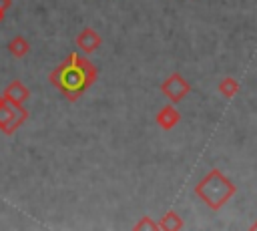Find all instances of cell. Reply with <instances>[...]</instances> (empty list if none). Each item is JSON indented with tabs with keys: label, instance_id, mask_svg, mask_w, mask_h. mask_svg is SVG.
Here are the masks:
<instances>
[{
	"label": "cell",
	"instance_id": "6da1fadb",
	"mask_svg": "<svg viewBox=\"0 0 257 231\" xmlns=\"http://www.w3.org/2000/svg\"><path fill=\"white\" fill-rule=\"evenodd\" d=\"M96 76H98V70L88 58L76 52H70L68 58L50 72L48 80L54 88H58L60 94H64V98L74 102L96 80Z\"/></svg>",
	"mask_w": 257,
	"mask_h": 231
},
{
	"label": "cell",
	"instance_id": "7a4b0ae2",
	"mask_svg": "<svg viewBox=\"0 0 257 231\" xmlns=\"http://www.w3.org/2000/svg\"><path fill=\"white\" fill-rule=\"evenodd\" d=\"M235 193H237V185L221 169H211L195 185V195L211 211H219L221 207H225V203H229Z\"/></svg>",
	"mask_w": 257,
	"mask_h": 231
},
{
	"label": "cell",
	"instance_id": "3957f363",
	"mask_svg": "<svg viewBox=\"0 0 257 231\" xmlns=\"http://www.w3.org/2000/svg\"><path fill=\"white\" fill-rule=\"evenodd\" d=\"M28 119V110L22 104H14L6 98H0V131L4 135L16 133V129Z\"/></svg>",
	"mask_w": 257,
	"mask_h": 231
},
{
	"label": "cell",
	"instance_id": "277c9868",
	"mask_svg": "<svg viewBox=\"0 0 257 231\" xmlns=\"http://www.w3.org/2000/svg\"><path fill=\"white\" fill-rule=\"evenodd\" d=\"M161 92L171 100V102H181L189 92H191V84L185 80V76L181 72H171L163 82H161Z\"/></svg>",
	"mask_w": 257,
	"mask_h": 231
},
{
	"label": "cell",
	"instance_id": "5b68a950",
	"mask_svg": "<svg viewBox=\"0 0 257 231\" xmlns=\"http://www.w3.org/2000/svg\"><path fill=\"white\" fill-rule=\"evenodd\" d=\"M100 44H102V36H100L94 28H90V26L82 28V30L78 32V36H76V46H78L82 52H86V54H92Z\"/></svg>",
	"mask_w": 257,
	"mask_h": 231
},
{
	"label": "cell",
	"instance_id": "8992f818",
	"mask_svg": "<svg viewBox=\"0 0 257 231\" xmlns=\"http://www.w3.org/2000/svg\"><path fill=\"white\" fill-rule=\"evenodd\" d=\"M155 121H157V125H159L163 131H171V129H175V127L179 125V121H181V112L177 110L175 102H171V104H165V106L157 112Z\"/></svg>",
	"mask_w": 257,
	"mask_h": 231
},
{
	"label": "cell",
	"instance_id": "52a82bcc",
	"mask_svg": "<svg viewBox=\"0 0 257 231\" xmlns=\"http://www.w3.org/2000/svg\"><path fill=\"white\" fill-rule=\"evenodd\" d=\"M28 96H30V88L20 80H12L2 92V98L10 100L14 104H24L28 100Z\"/></svg>",
	"mask_w": 257,
	"mask_h": 231
},
{
	"label": "cell",
	"instance_id": "ba28073f",
	"mask_svg": "<svg viewBox=\"0 0 257 231\" xmlns=\"http://www.w3.org/2000/svg\"><path fill=\"white\" fill-rule=\"evenodd\" d=\"M185 227V223H183V219H181V215L177 213V211H167L163 217H161V221H159V229H163V231H179V229H183Z\"/></svg>",
	"mask_w": 257,
	"mask_h": 231
},
{
	"label": "cell",
	"instance_id": "9c48e42d",
	"mask_svg": "<svg viewBox=\"0 0 257 231\" xmlns=\"http://www.w3.org/2000/svg\"><path fill=\"white\" fill-rule=\"evenodd\" d=\"M8 50H10V54H12L14 58H22V56L28 54L30 44H28V40H26L24 36H14V38L8 42Z\"/></svg>",
	"mask_w": 257,
	"mask_h": 231
},
{
	"label": "cell",
	"instance_id": "30bf717a",
	"mask_svg": "<svg viewBox=\"0 0 257 231\" xmlns=\"http://www.w3.org/2000/svg\"><path fill=\"white\" fill-rule=\"evenodd\" d=\"M219 92L225 96V98H233L237 92H239V88H241V84H239V80L237 78H233V76H225V78H221L219 80Z\"/></svg>",
	"mask_w": 257,
	"mask_h": 231
},
{
	"label": "cell",
	"instance_id": "8fae6325",
	"mask_svg": "<svg viewBox=\"0 0 257 231\" xmlns=\"http://www.w3.org/2000/svg\"><path fill=\"white\" fill-rule=\"evenodd\" d=\"M133 229L135 231H143V229H149V231H157L159 229V223L157 221H153V217H149V215H143L135 225H133Z\"/></svg>",
	"mask_w": 257,
	"mask_h": 231
},
{
	"label": "cell",
	"instance_id": "7c38bea8",
	"mask_svg": "<svg viewBox=\"0 0 257 231\" xmlns=\"http://www.w3.org/2000/svg\"><path fill=\"white\" fill-rule=\"evenodd\" d=\"M10 6H12V0H0V12H8L10 10Z\"/></svg>",
	"mask_w": 257,
	"mask_h": 231
},
{
	"label": "cell",
	"instance_id": "4fadbf2b",
	"mask_svg": "<svg viewBox=\"0 0 257 231\" xmlns=\"http://www.w3.org/2000/svg\"><path fill=\"white\" fill-rule=\"evenodd\" d=\"M249 229H251V231H257V221H255V223H251V227H249Z\"/></svg>",
	"mask_w": 257,
	"mask_h": 231
},
{
	"label": "cell",
	"instance_id": "5bb4252c",
	"mask_svg": "<svg viewBox=\"0 0 257 231\" xmlns=\"http://www.w3.org/2000/svg\"><path fill=\"white\" fill-rule=\"evenodd\" d=\"M2 18H4V12H0V22H2Z\"/></svg>",
	"mask_w": 257,
	"mask_h": 231
},
{
	"label": "cell",
	"instance_id": "9a60e30c",
	"mask_svg": "<svg viewBox=\"0 0 257 231\" xmlns=\"http://www.w3.org/2000/svg\"><path fill=\"white\" fill-rule=\"evenodd\" d=\"M0 98H2V94H0Z\"/></svg>",
	"mask_w": 257,
	"mask_h": 231
}]
</instances>
